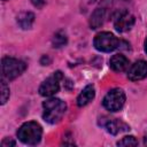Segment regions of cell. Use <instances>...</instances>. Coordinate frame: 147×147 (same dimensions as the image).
<instances>
[{"mask_svg":"<svg viewBox=\"0 0 147 147\" xmlns=\"http://www.w3.org/2000/svg\"><path fill=\"white\" fill-rule=\"evenodd\" d=\"M42 118L49 124L59 123L67 110V103L57 98H49L42 102Z\"/></svg>","mask_w":147,"mask_h":147,"instance_id":"6da1fadb","label":"cell"},{"mask_svg":"<svg viewBox=\"0 0 147 147\" xmlns=\"http://www.w3.org/2000/svg\"><path fill=\"white\" fill-rule=\"evenodd\" d=\"M42 127L34 121L26 122L21 125L17 131V138L25 145H37L41 140Z\"/></svg>","mask_w":147,"mask_h":147,"instance_id":"7a4b0ae2","label":"cell"},{"mask_svg":"<svg viewBox=\"0 0 147 147\" xmlns=\"http://www.w3.org/2000/svg\"><path fill=\"white\" fill-rule=\"evenodd\" d=\"M26 69V63L22 60L3 56L1 60V74L2 79L5 80H13L21 76Z\"/></svg>","mask_w":147,"mask_h":147,"instance_id":"3957f363","label":"cell"},{"mask_svg":"<svg viewBox=\"0 0 147 147\" xmlns=\"http://www.w3.org/2000/svg\"><path fill=\"white\" fill-rule=\"evenodd\" d=\"M93 45H94L95 49H98L99 52L110 53V52H113L119 47L121 40L115 34H113L111 32L102 31V32H99L94 37Z\"/></svg>","mask_w":147,"mask_h":147,"instance_id":"277c9868","label":"cell"},{"mask_svg":"<svg viewBox=\"0 0 147 147\" xmlns=\"http://www.w3.org/2000/svg\"><path fill=\"white\" fill-rule=\"evenodd\" d=\"M125 93L122 88H113L110 90L103 98V101H102V105L103 107L109 110V111H118L123 108L124 103H125Z\"/></svg>","mask_w":147,"mask_h":147,"instance_id":"5b68a950","label":"cell"},{"mask_svg":"<svg viewBox=\"0 0 147 147\" xmlns=\"http://www.w3.org/2000/svg\"><path fill=\"white\" fill-rule=\"evenodd\" d=\"M63 79V74L57 70L53 72L49 77H47L39 86V94L41 96L51 98L54 94H56L60 90V82Z\"/></svg>","mask_w":147,"mask_h":147,"instance_id":"8992f818","label":"cell"},{"mask_svg":"<svg viewBox=\"0 0 147 147\" xmlns=\"http://www.w3.org/2000/svg\"><path fill=\"white\" fill-rule=\"evenodd\" d=\"M113 22H114V28L116 31L126 32L131 30V28L134 25L136 18L129 10L121 9V10H117L113 15Z\"/></svg>","mask_w":147,"mask_h":147,"instance_id":"52a82bcc","label":"cell"},{"mask_svg":"<svg viewBox=\"0 0 147 147\" xmlns=\"http://www.w3.org/2000/svg\"><path fill=\"white\" fill-rule=\"evenodd\" d=\"M147 77V62L144 60H139L134 62L127 72V78L132 82L141 80Z\"/></svg>","mask_w":147,"mask_h":147,"instance_id":"ba28073f","label":"cell"},{"mask_svg":"<svg viewBox=\"0 0 147 147\" xmlns=\"http://www.w3.org/2000/svg\"><path fill=\"white\" fill-rule=\"evenodd\" d=\"M107 7L101 6L94 9V11L91 14V18H90V26L91 29H99L103 25L106 17H107Z\"/></svg>","mask_w":147,"mask_h":147,"instance_id":"9c48e42d","label":"cell"},{"mask_svg":"<svg viewBox=\"0 0 147 147\" xmlns=\"http://www.w3.org/2000/svg\"><path fill=\"white\" fill-rule=\"evenodd\" d=\"M103 125H105L106 130L113 136H116L121 132H125V131L130 130V126L126 123H124L117 118H107V121L105 122Z\"/></svg>","mask_w":147,"mask_h":147,"instance_id":"30bf717a","label":"cell"},{"mask_svg":"<svg viewBox=\"0 0 147 147\" xmlns=\"http://www.w3.org/2000/svg\"><path fill=\"white\" fill-rule=\"evenodd\" d=\"M129 64H130V62H129L127 57L122 54H115L109 60V67L116 72H122V71L126 70Z\"/></svg>","mask_w":147,"mask_h":147,"instance_id":"8fae6325","label":"cell"},{"mask_svg":"<svg viewBox=\"0 0 147 147\" xmlns=\"http://www.w3.org/2000/svg\"><path fill=\"white\" fill-rule=\"evenodd\" d=\"M95 96V90L93 85H87L83 88V91L77 96V105L78 107H84L88 105Z\"/></svg>","mask_w":147,"mask_h":147,"instance_id":"7c38bea8","label":"cell"},{"mask_svg":"<svg viewBox=\"0 0 147 147\" xmlns=\"http://www.w3.org/2000/svg\"><path fill=\"white\" fill-rule=\"evenodd\" d=\"M16 21H17V24L22 29L28 30L34 23V14L32 11H22L17 15Z\"/></svg>","mask_w":147,"mask_h":147,"instance_id":"4fadbf2b","label":"cell"},{"mask_svg":"<svg viewBox=\"0 0 147 147\" xmlns=\"http://www.w3.org/2000/svg\"><path fill=\"white\" fill-rule=\"evenodd\" d=\"M67 42H68V37L63 31H57L52 39V45L54 48L63 47L67 45Z\"/></svg>","mask_w":147,"mask_h":147,"instance_id":"5bb4252c","label":"cell"},{"mask_svg":"<svg viewBox=\"0 0 147 147\" xmlns=\"http://www.w3.org/2000/svg\"><path fill=\"white\" fill-rule=\"evenodd\" d=\"M138 141L133 136H126L117 141V146H137Z\"/></svg>","mask_w":147,"mask_h":147,"instance_id":"9a60e30c","label":"cell"},{"mask_svg":"<svg viewBox=\"0 0 147 147\" xmlns=\"http://www.w3.org/2000/svg\"><path fill=\"white\" fill-rule=\"evenodd\" d=\"M9 99V87L6 84V80L2 79L1 82V105H5Z\"/></svg>","mask_w":147,"mask_h":147,"instance_id":"2e32d148","label":"cell"},{"mask_svg":"<svg viewBox=\"0 0 147 147\" xmlns=\"http://www.w3.org/2000/svg\"><path fill=\"white\" fill-rule=\"evenodd\" d=\"M31 2H32V5L34 6V7H37V8H42L44 6H45V0H31Z\"/></svg>","mask_w":147,"mask_h":147,"instance_id":"e0dca14e","label":"cell"},{"mask_svg":"<svg viewBox=\"0 0 147 147\" xmlns=\"http://www.w3.org/2000/svg\"><path fill=\"white\" fill-rule=\"evenodd\" d=\"M40 63H41L42 65H48V64L51 63V59L48 57V55H44V56L41 57V60H40Z\"/></svg>","mask_w":147,"mask_h":147,"instance_id":"ac0fdd59","label":"cell"},{"mask_svg":"<svg viewBox=\"0 0 147 147\" xmlns=\"http://www.w3.org/2000/svg\"><path fill=\"white\" fill-rule=\"evenodd\" d=\"M7 145H11V146H14V145H15V141H13V140H9L8 138H6V139H3V140H2V142H1V146H2V147H6Z\"/></svg>","mask_w":147,"mask_h":147,"instance_id":"d6986e66","label":"cell"},{"mask_svg":"<svg viewBox=\"0 0 147 147\" xmlns=\"http://www.w3.org/2000/svg\"><path fill=\"white\" fill-rule=\"evenodd\" d=\"M144 47H145V52H146V54H147V38L145 39V42H144Z\"/></svg>","mask_w":147,"mask_h":147,"instance_id":"ffe728a7","label":"cell"},{"mask_svg":"<svg viewBox=\"0 0 147 147\" xmlns=\"http://www.w3.org/2000/svg\"><path fill=\"white\" fill-rule=\"evenodd\" d=\"M3 1H6V0H3Z\"/></svg>","mask_w":147,"mask_h":147,"instance_id":"44dd1931","label":"cell"}]
</instances>
